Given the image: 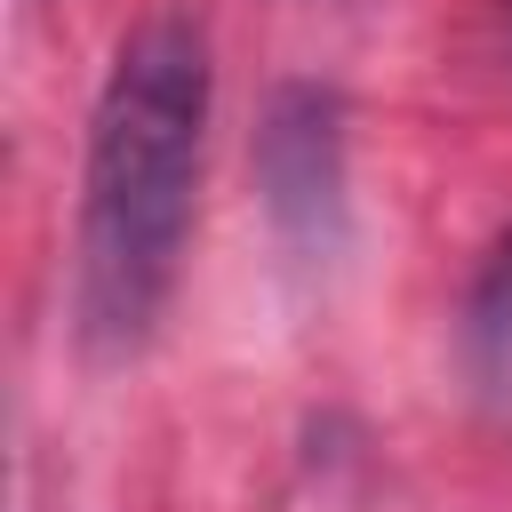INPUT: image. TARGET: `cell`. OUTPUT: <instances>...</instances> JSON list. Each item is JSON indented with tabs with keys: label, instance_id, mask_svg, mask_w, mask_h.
I'll list each match as a JSON object with an SVG mask.
<instances>
[{
	"label": "cell",
	"instance_id": "obj_1",
	"mask_svg": "<svg viewBox=\"0 0 512 512\" xmlns=\"http://www.w3.org/2000/svg\"><path fill=\"white\" fill-rule=\"evenodd\" d=\"M208 32L192 16H144L96 88L88 160H80V232H72V312L96 360H128L176 296L200 144H208Z\"/></svg>",
	"mask_w": 512,
	"mask_h": 512
},
{
	"label": "cell",
	"instance_id": "obj_2",
	"mask_svg": "<svg viewBox=\"0 0 512 512\" xmlns=\"http://www.w3.org/2000/svg\"><path fill=\"white\" fill-rule=\"evenodd\" d=\"M256 192L288 256L328 264L344 248V104L320 80H288L256 128Z\"/></svg>",
	"mask_w": 512,
	"mask_h": 512
},
{
	"label": "cell",
	"instance_id": "obj_3",
	"mask_svg": "<svg viewBox=\"0 0 512 512\" xmlns=\"http://www.w3.org/2000/svg\"><path fill=\"white\" fill-rule=\"evenodd\" d=\"M456 336H464V384H472V400L512 432V224H504L496 248L480 256Z\"/></svg>",
	"mask_w": 512,
	"mask_h": 512
},
{
	"label": "cell",
	"instance_id": "obj_4",
	"mask_svg": "<svg viewBox=\"0 0 512 512\" xmlns=\"http://www.w3.org/2000/svg\"><path fill=\"white\" fill-rule=\"evenodd\" d=\"M504 16H512V0H504Z\"/></svg>",
	"mask_w": 512,
	"mask_h": 512
}]
</instances>
